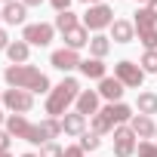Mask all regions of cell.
I'll use <instances>...</instances> for the list:
<instances>
[{
  "instance_id": "cell-1",
  "label": "cell",
  "mask_w": 157,
  "mask_h": 157,
  "mask_svg": "<svg viewBox=\"0 0 157 157\" xmlns=\"http://www.w3.org/2000/svg\"><path fill=\"white\" fill-rule=\"evenodd\" d=\"M3 80L13 86V90H28V93H46L49 96V77L34 68V65H6L3 71Z\"/></svg>"
},
{
  "instance_id": "cell-2",
  "label": "cell",
  "mask_w": 157,
  "mask_h": 157,
  "mask_svg": "<svg viewBox=\"0 0 157 157\" xmlns=\"http://www.w3.org/2000/svg\"><path fill=\"white\" fill-rule=\"evenodd\" d=\"M77 96H80V83H77L74 77H65V80H62L59 86H52L49 96H46V114L62 120V117L68 114V108L77 102Z\"/></svg>"
},
{
  "instance_id": "cell-3",
  "label": "cell",
  "mask_w": 157,
  "mask_h": 157,
  "mask_svg": "<svg viewBox=\"0 0 157 157\" xmlns=\"http://www.w3.org/2000/svg\"><path fill=\"white\" fill-rule=\"evenodd\" d=\"M80 25H83L86 31H96V34H99V31H105V28L114 25V10L105 6V3H96V6H90V10L83 13Z\"/></svg>"
},
{
  "instance_id": "cell-4",
  "label": "cell",
  "mask_w": 157,
  "mask_h": 157,
  "mask_svg": "<svg viewBox=\"0 0 157 157\" xmlns=\"http://www.w3.org/2000/svg\"><path fill=\"white\" fill-rule=\"evenodd\" d=\"M132 25H136V34H139L142 46H145V49H157V19H154L148 10H139Z\"/></svg>"
},
{
  "instance_id": "cell-5",
  "label": "cell",
  "mask_w": 157,
  "mask_h": 157,
  "mask_svg": "<svg viewBox=\"0 0 157 157\" xmlns=\"http://www.w3.org/2000/svg\"><path fill=\"white\" fill-rule=\"evenodd\" d=\"M52 37H56V25H49V22H31L22 28V40L28 46H49Z\"/></svg>"
},
{
  "instance_id": "cell-6",
  "label": "cell",
  "mask_w": 157,
  "mask_h": 157,
  "mask_svg": "<svg viewBox=\"0 0 157 157\" xmlns=\"http://www.w3.org/2000/svg\"><path fill=\"white\" fill-rule=\"evenodd\" d=\"M114 77L126 86V90H139L142 86V80H145V71L136 65V62H129V59H120L117 65H114Z\"/></svg>"
},
{
  "instance_id": "cell-7",
  "label": "cell",
  "mask_w": 157,
  "mask_h": 157,
  "mask_svg": "<svg viewBox=\"0 0 157 157\" xmlns=\"http://www.w3.org/2000/svg\"><path fill=\"white\" fill-rule=\"evenodd\" d=\"M3 105L10 114H28L34 108V93L28 90H6L3 93Z\"/></svg>"
},
{
  "instance_id": "cell-8",
  "label": "cell",
  "mask_w": 157,
  "mask_h": 157,
  "mask_svg": "<svg viewBox=\"0 0 157 157\" xmlns=\"http://www.w3.org/2000/svg\"><path fill=\"white\" fill-rule=\"evenodd\" d=\"M136 132L129 129V123L126 126H114V154L117 157H132L136 154Z\"/></svg>"
},
{
  "instance_id": "cell-9",
  "label": "cell",
  "mask_w": 157,
  "mask_h": 157,
  "mask_svg": "<svg viewBox=\"0 0 157 157\" xmlns=\"http://www.w3.org/2000/svg\"><path fill=\"white\" fill-rule=\"evenodd\" d=\"M80 52H74V49H68V46H62V49H56L52 56H49V65L56 68V71H74V68H80Z\"/></svg>"
},
{
  "instance_id": "cell-10",
  "label": "cell",
  "mask_w": 157,
  "mask_h": 157,
  "mask_svg": "<svg viewBox=\"0 0 157 157\" xmlns=\"http://www.w3.org/2000/svg\"><path fill=\"white\" fill-rule=\"evenodd\" d=\"M102 114L111 120V126H126L136 114H132V108L129 105H123V102H108L105 108H102Z\"/></svg>"
},
{
  "instance_id": "cell-11",
  "label": "cell",
  "mask_w": 157,
  "mask_h": 157,
  "mask_svg": "<svg viewBox=\"0 0 157 157\" xmlns=\"http://www.w3.org/2000/svg\"><path fill=\"white\" fill-rule=\"evenodd\" d=\"M129 129H132L136 139H142V142H151V136H157L154 117H148V114H136V117L129 120Z\"/></svg>"
},
{
  "instance_id": "cell-12",
  "label": "cell",
  "mask_w": 157,
  "mask_h": 157,
  "mask_svg": "<svg viewBox=\"0 0 157 157\" xmlns=\"http://www.w3.org/2000/svg\"><path fill=\"white\" fill-rule=\"evenodd\" d=\"M99 90H80V96H77V111H80L83 117H93V114H99Z\"/></svg>"
},
{
  "instance_id": "cell-13",
  "label": "cell",
  "mask_w": 157,
  "mask_h": 157,
  "mask_svg": "<svg viewBox=\"0 0 157 157\" xmlns=\"http://www.w3.org/2000/svg\"><path fill=\"white\" fill-rule=\"evenodd\" d=\"M62 132H65V136H83V132H86V117H83L80 111H68V114L62 117Z\"/></svg>"
},
{
  "instance_id": "cell-14",
  "label": "cell",
  "mask_w": 157,
  "mask_h": 157,
  "mask_svg": "<svg viewBox=\"0 0 157 157\" xmlns=\"http://www.w3.org/2000/svg\"><path fill=\"white\" fill-rule=\"evenodd\" d=\"M123 83L117 80V77H102V80H99V96L102 99H108V102H120L123 99Z\"/></svg>"
},
{
  "instance_id": "cell-15",
  "label": "cell",
  "mask_w": 157,
  "mask_h": 157,
  "mask_svg": "<svg viewBox=\"0 0 157 157\" xmlns=\"http://www.w3.org/2000/svg\"><path fill=\"white\" fill-rule=\"evenodd\" d=\"M111 40H114V43H129V40H136V25L126 22V19H114V25H111Z\"/></svg>"
},
{
  "instance_id": "cell-16",
  "label": "cell",
  "mask_w": 157,
  "mask_h": 157,
  "mask_svg": "<svg viewBox=\"0 0 157 157\" xmlns=\"http://www.w3.org/2000/svg\"><path fill=\"white\" fill-rule=\"evenodd\" d=\"M3 22L6 25H25V16H28V6L22 3V0H13V3H6L3 10Z\"/></svg>"
},
{
  "instance_id": "cell-17",
  "label": "cell",
  "mask_w": 157,
  "mask_h": 157,
  "mask_svg": "<svg viewBox=\"0 0 157 157\" xmlns=\"http://www.w3.org/2000/svg\"><path fill=\"white\" fill-rule=\"evenodd\" d=\"M65 46H68V49H74V52H80L83 46H90V31H86L83 25L71 28V31L65 34Z\"/></svg>"
},
{
  "instance_id": "cell-18",
  "label": "cell",
  "mask_w": 157,
  "mask_h": 157,
  "mask_svg": "<svg viewBox=\"0 0 157 157\" xmlns=\"http://www.w3.org/2000/svg\"><path fill=\"white\" fill-rule=\"evenodd\" d=\"M80 74L90 77V80H102V77H108L102 59H83V62H80Z\"/></svg>"
},
{
  "instance_id": "cell-19",
  "label": "cell",
  "mask_w": 157,
  "mask_h": 157,
  "mask_svg": "<svg viewBox=\"0 0 157 157\" xmlns=\"http://www.w3.org/2000/svg\"><path fill=\"white\" fill-rule=\"evenodd\" d=\"M28 52H31V46H28L25 40H13V43L6 46V56H10L13 65H28Z\"/></svg>"
},
{
  "instance_id": "cell-20",
  "label": "cell",
  "mask_w": 157,
  "mask_h": 157,
  "mask_svg": "<svg viewBox=\"0 0 157 157\" xmlns=\"http://www.w3.org/2000/svg\"><path fill=\"white\" fill-rule=\"evenodd\" d=\"M136 111L139 114H157V93H151V90H145V93H139V99H136Z\"/></svg>"
},
{
  "instance_id": "cell-21",
  "label": "cell",
  "mask_w": 157,
  "mask_h": 157,
  "mask_svg": "<svg viewBox=\"0 0 157 157\" xmlns=\"http://www.w3.org/2000/svg\"><path fill=\"white\" fill-rule=\"evenodd\" d=\"M108 52H111V37H105V34L90 37V56L93 59H105Z\"/></svg>"
},
{
  "instance_id": "cell-22",
  "label": "cell",
  "mask_w": 157,
  "mask_h": 157,
  "mask_svg": "<svg viewBox=\"0 0 157 157\" xmlns=\"http://www.w3.org/2000/svg\"><path fill=\"white\" fill-rule=\"evenodd\" d=\"M56 31H62V34H68L71 28H77V25H80V19H77V13H71V10H65V13H59L56 16Z\"/></svg>"
},
{
  "instance_id": "cell-23",
  "label": "cell",
  "mask_w": 157,
  "mask_h": 157,
  "mask_svg": "<svg viewBox=\"0 0 157 157\" xmlns=\"http://www.w3.org/2000/svg\"><path fill=\"white\" fill-rule=\"evenodd\" d=\"M40 129H43L46 139L52 142L56 136H62V120H59V117H43V120H40Z\"/></svg>"
},
{
  "instance_id": "cell-24",
  "label": "cell",
  "mask_w": 157,
  "mask_h": 157,
  "mask_svg": "<svg viewBox=\"0 0 157 157\" xmlns=\"http://www.w3.org/2000/svg\"><path fill=\"white\" fill-rule=\"evenodd\" d=\"M93 132L96 136H105V132H114V126H111V120L99 111V114H93Z\"/></svg>"
},
{
  "instance_id": "cell-25",
  "label": "cell",
  "mask_w": 157,
  "mask_h": 157,
  "mask_svg": "<svg viewBox=\"0 0 157 157\" xmlns=\"http://www.w3.org/2000/svg\"><path fill=\"white\" fill-rule=\"evenodd\" d=\"M139 68H142L145 74H157V49H145V56H142Z\"/></svg>"
},
{
  "instance_id": "cell-26",
  "label": "cell",
  "mask_w": 157,
  "mask_h": 157,
  "mask_svg": "<svg viewBox=\"0 0 157 157\" xmlns=\"http://www.w3.org/2000/svg\"><path fill=\"white\" fill-rule=\"evenodd\" d=\"M77 145H80L83 151H96V148L102 145V136H96V132H83V136H80V142H77Z\"/></svg>"
},
{
  "instance_id": "cell-27",
  "label": "cell",
  "mask_w": 157,
  "mask_h": 157,
  "mask_svg": "<svg viewBox=\"0 0 157 157\" xmlns=\"http://www.w3.org/2000/svg\"><path fill=\"white\" fill-rule=\"evenodd\" d=\"M62 154H65V148L56 145V142H46V145L40 148V157H62Z\"/></svg>"
},
{
  "instance_id": "cell-28",
  "label": "cell",
  "mask_w": 157,
  "mask_h": 157,
  "mask_svg": "<svg viewBox=\"0 0 157 157\" xmlns=\"http://www.w3.org/2000/svg\"><path fill=\"white\" fill-rule=\"evenodd\" d=\"M139 157H157V145L154 142H139Z\"/></svg>"
},
{
  "instance_id": "cell-29",
  "label": "cell",
  "mask_w": 157,
  "mask_h": 157,
  "mask_svg": "<svg viewBox=\"0 0 157 157\" xmlns=\"http://www.w3.org/2000/svg\"><path fill=\"white\" fill-rule=\"evenodd\" d=\"M10 145H13V136H10L6 129H0V154H3V151H10Z\"/></svg>"
},
{
  "instance_id": "cell-30",
  "label": "cell",
  "mask_w": 157,
  "mask_h": 157,
  "mask_svg": "<svg viewBox=\"0 0 157 157\" xmlns=\"http://www.w3.org/2000/svg\"><path fill=\"white\" fill-rule=\"evenodd\" d=\"M62 157H86V151L80 148V145H71V148H65V154Z\"/></svg>"
},
{
  "instance_id": "cell-31",
  "label": "cell",
  "mask_w": 157,
  "mask_h": 157,
  "mask_svg": "<svg viewBox=\"0 0 157 157\" xmlns=\"http://www.w3.org/2000/svg\"><path fill=\"white\" fill-rule=\"evenodd\" d=\"M49 3L56 6V13H65V10H71V0H49Z\"/></svg>"
},
{
  "instance_id": "cell-32",
  "label": "cell",
  "mask_w": 157,
  "mask_h": 157,
  "mask_svg": "<svg viewBox=\"0 0 157 157\" xmlns=\"http://www.w3.org/2000/svg\"><path fill=\"white\" fill-rule=\"evenodd\" d=\"M10 43H13V40H10V34H6L3 28H0V49H3V52H6V46H10Z\"/></svg>"
},
{
  "instance_id": "cell-33",
  "label": "cell",
  "mask_w": 157,
  "mask_h": 157,
  "mask_svg": "<svg viewBox=\"0 0 157 157\" xmlns=\"http://www.w3.org/2000/svg\"><path fill=\"white\" fill-rule=\"evenodd\" d=\"M145 10H148V13L157 19V0H148V3H145Z\"/></svg>"
},
{
  "instance_id": "cell-34",
  "label": "cell",
  "mask_w": 157,
  "mask_h": 157,
  "mask_svg": "<svg viewBox=\"0 0 157 157\" xmlns=\"http://www.w3.org/2000/svg\"><path fill=\"white\" fill-rule=\"evenodd\" d=\"M22 3H25V6H40L43 0H22Z\"/></svg>"
},
{
  "instance_id": "cell-35",
  "label": "cell",
  "mask_w": 157,
  "mask_h": 157,
  "mask_svg": "<svg viewBox=\"0 0 157 157\" xmlns=\"http://www.w3.org/2000/svg\"><path fill=\"white\" fill-rule=\"evenodd\" d=\"M6 117H10V114H3V111H0V126H6Z\"/></svg>"
},
{
  "instance_id": "cell-36",
  "label": "cell",
  "mask_w": 157,
  "mask_h": 157,
  "mask_svg": "<svg viewBox=\"0 0 157 157\" xmlns=\"http://www.w3.org/2000/svg\"><path fill=\"white\" fill-rule=\"evenodd\" d=\"M83 3H90V6H96V3H102V0H83Z\"/></svg>"
},
{
  "instance_id": "cell-37",
  "label": "cell",
  "mask_w": 157,
  "mask_h": 157,
  "mask_svg": "<svg viewBox=\"0 0 157 157\" xmlns=\"http://www.w3.org/2000/svg\"><path fill=\"white\" fill-rule=\"evenodd\" d=\"M0 157H13V154H10V151H3V154H0Z\"/></svg>"
},
{
  "instance_id": "cell-38",
  "label": "cell",
  "mask_w": 157,
  "mask_h": 157,
  "mask_svg": "<svg viewBox=\"0 0 157 157\" xmlns=\"http://www.w3.org/2000/svg\"><path fill=\"white\" fill-rule=\"evenodd\" d=\"M22 157H40V154H22Z\"/></svg>"
},
{
  "instance_id": "cell-39",
  "label": "cell",
  "mask_w": 157,
  "mask_h": 157,
  "mask_svg": "<svg viewBox=\"0 0 157 157\" xmlns=\"http://www.w3.org/2000/svg\"><path fill=\"white\" fill-rule=\"evenodd\" d=\"M0 102H3V90H0Z\"/></svg>"
},
{
  "instance_id": "cell-40",
  "label": "cell",
  "mask_w": 157,
  "mask_h": 157,
  "mask_svg": "<svg viewBox=\"0 0 157 157\" xmlns=\"http://www.w3.org/2000/svg\"><path fill=\"white\" fill-rule=\"evenodd\" d=\"M3 3H13V0H3Z\"/></svg>"
},
{
  "instance_id": "cell-41",
  "label": "cell",
  "mask_w": 157,
  "mask_h": 157,
  "mask_svg": "<svg viewBox=\"0 0 157 157\" xmlns=\"http://www.w3.org/2000/svg\"><path fill=\"white\" fill-rule=\"evenodd\" d=\"M139 3H148V0H139Z\"/></svg>"
},
{
  "instance_id": "cell-42",
  "label": "cell",
  "mask_w": 157,
  "mask_h": 157,
  "mask_svg": "<svg viewBox=\"0 0 157 157\" xmlns=\"http://www.w3.org/2000/svg\"><path fill=\"white\" fill-rule=\"evenodd\" d=\"M0 19H3V13H0Z\"/></svg>"
}]
</instances>
